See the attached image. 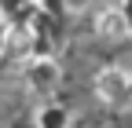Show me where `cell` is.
<instances>
[{"label":"cell","mask_w":132,"mask_h":128,"mask_svg":"<svg viewBox=\"0 0 132 128\" xmlns=\"http://www.w3.org/2000/svg\"><path fill=\"white\" fill-rule=\"evenodd\" d=\"M88 0H66V11H77V7H85Z\"/></svg>","instance_id":"30bf717a"},{"label":"cell","mask_w":132,"mask_h":128,"mask_svg":"<svg viewBox=\"0 0 132 128\" xmlns=\"http://www.w3.org/2000/svg\"><path fill=\"white\" fill-rule=\"evenodd\" d=\"M33 4H40V0H33Z\"/></svg>","instance_id":"8fae6325"},{"label":"cell","mask_w":132,"mask_h":128,"mask_svg":"<svg viewBox=\"0 0 132 128\" xmlns=\"http://www.w3.org/2000/svg\"><path fill=\"white\" fill-rule=\"evenodd\" d=\"M118 11L125 15V22H128V29H132V0H121V4H118Z\"/></svg>","instance_id":"ba28073f"},{"label":"cell","mask_w":132,"mask_h":128,"mask_svg":"<svg viewBox=\"0 0 132 128\" xmlns=\"http://www.w3.org/2000/svg\"><path fill=\"white\" fill-rule=\"evenodd\" d=\"M92 92L103 106H132V73L125 66H103L92 77Z\"/></svg>","instance_id":"6da1fadb"},{"label":"cell","mask_w":132,"mask_h":128,"mask_svg":"<svg viewBox=\"0 0 132 128\" xmlns=\"http://www.w3.org/2000/svg\"><path fill=\"white\" fill-rule=\"evenodd\" d=\"M33 121H37V128H70V110L59 103H44Z\"/></svg>","instance_id":"277c9868"},{"label":"cell","mask_w":132,"mask_h":128,"mask_svg":"<svg viewBox=\"0 0 132 128\" xmlns=\"http://www.w3.org/2000/svg\"><path fill=\"white\" fill-rule=\"evenodd\" d=\"M4 51H7V26L0 22V55H4Z\"/></svg>","instance_id":"9c48e42d"},{"label":"cell","mask_w":132,"mask_h":128,"mask_svg":"<svg viewBox=\"0 0 132 128\" xmlns=\"http://www.w3.org/2000/svg\"><path fill=\"white\" fill-rule=\"evenodd\" d=\"M95 33L103 37V40H110V44H118V40L132 37V29H128L125 15L118 7H103V11H95Z\"/></svg>","instance_id":"3957f363"},{"label":"cell","mask_w":132,"mask_h":128,"mask_svg":"<svg viewBox=\"0 0 132 128\" xmlns=\"http://www.w3.org/2000/svg\"><path fill=\"white\" fill-rule=\"evenodd\" d=\"M40 7L48 15H66V0H40Z\"/></svg>","instance_id":"52a82bcc"},{"label":"cell","mask_w":132,"mask_h":128,"mask_svg":"<svg viewBox=\"0 0 132 128\" xmlns=\"http://www.w3.org/2000/svg\"><path fill=\"white\" fill-rule=\"evenodd\" d=\"M22 81L33 95H40V99H52L62 84V66L55 59H29L26 70H22Z\"/></svg>","instance_id":"7a4b0ae2"},{"label":"cell","mask_w":132,"mask_h":128,"mask_svg":"<svg viewBox=\"0 0 132 128\" xmlns=\"http://www.w3.org/2000/svg\"><path fill=\"white\" fill-rule=\"evenodd\" d=\"M29 4L33 0H0V22L4 26H26L29 22Z\"/></svg>","instance_id":"5b68a950"},{"label":"cell","mask_w":132,"mask_h":128,"mask_svg":"<svg viewBox=\"0 0 132 128\" xmlns=\"http://www.w3.org/2000/svg\"><path fill=\"white\" fill-rule=\"evenodd\" d=\"M29 59H55V44H52V37L44 33H29Z\"/></svg>","instance_id":"8992f818"}]
</instances>
